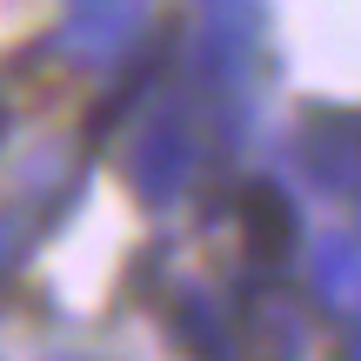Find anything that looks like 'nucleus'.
<instances>
[{
    "mask_svg": "<svg viewBox=\"0 0 361 361\" xmlns=\"http://www.w3.org/2000/svg\"><path fill=\"white\" fill-rule=\"evenodd\" d=\"M134 34H141V0H80V13L67 20L61 40H67L74 54L107 61V54H121Z\"/></svg>",
    "mask_w": 361,
    "mask_h": 361,
    "instance_id": "nucleus-4",
    "label": "nucleus"
},
{
    "mask_svg": "<svg viewBox=\"0 0 361 361\" xmlns=\"http://www.w3.org/2000/svg\"><path fill=\"white\" fill-rule=\"evenodd\" d=\"M128 174H134V194H141L147 207H168L180 188H188L194 174V134L180 114H154L141 128V141H134L128 154Z\"/></svg>",
    "mask_w": 361,
    "mask_h": 361,
    "instance_id": "nucleus-1",
    "label": "nucleus"
},
{
    "mask_svg": "<svg viewBox=\"0 0 361 361\" xmlns=\"http://www.w3.org/2000/svg\"><path fill=\"white\" fill-rule=\"evenodd\" d=\"M255 47V0H207L194 27V67L201 80H234Z\"/></svg>",
    "mask_w": 361,
    "mask_h": 361,
    "instance_id": "nucleus-2",
    "label": "nucleus"
},
{
    "mask_svg": "<svg viewBox=\"0 0 361 361\" xmlns=\"http://www.w3.org/2000/svg\"><path fill=\"white\" fill-rule=\"evenodd\" d=\"M314 288H322V301L335 314H361V255L348 234H328L314 247Z\"/></svg>",
    "mask_w": 361,
    "mask_h": 361,
    "instance_id": "nucleus-6",
    "label": "nucleus"
},
{
    "mask_svg": "<svg viewBox=\"0 0 361 361\" xmlns=\"http://www.w3.org/2000/svg\"><path fill=\"white\" fill-rule=\"evenodd\" d=\"M13 255H20V221H0V274L13 268Z\"/></svg>",
    "mask_w": 361,
    "mask_h": 361,
    "instance_id": "nucleus-7",
    "label": "nucleus"
},
{
    "mask_svg": "<svg viewBox=\"0 0 361 361\" xmlns=\"http://www.w3.org/2000/svg\"><path fill=\"white\" fill-rule=\"evenodd\" d=\"M241 234H247V255L255 261H281L295 247V201L274 180H255L241 194Z\"/></svg>",
    "mask_w": 361,
    "mask_h": 361,
    "instance_id": "nucleus-5",
    "label": "nucleus"
},
{
    "mask_svg": "<svg viewBox=\"0 0 361 361\" xmlns=\"http://www.w3.org/2000/svg\"><path fill=\"white\" fill-rule=\"evenodd\" d=\"M301 161L314 168L322 188H341V194H361V114H322L301 141Z\"/></svg>",
    "mask_w": 361,
    "mask_h": 361,
    "instance_id": "nucleus-3",
    "label": "nucleus"
}]
</instances>
